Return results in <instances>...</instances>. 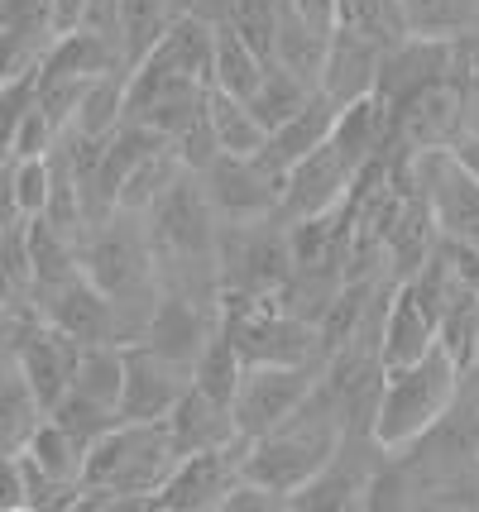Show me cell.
<instances>
[{
    "mask_svg": "<svg viewBox=\"0 0 479 512\" xmlns=\"http://www.w3.org/2000/svg\"><path fill=\"white\" fill-rule=\"evenodd\" d=\"M183 455L168 436V422H120L111 426L82 465L77 508H154V493Z\"/></svg>",
    "mask_w": 479,
    "mask_h": 512,
    "instance_id": "obj_1",
    "label": "cell"
},
{
    "mask_svg": "<svg viewBox=\"0 0 479 512\" xmlns=\"http://www.w3.org/2000/svg\"><path fill=\"white\" fill-rule=\"evenodd\" d=\"M460 383H465V369L441 345L412 364L384 369V388H379V407H374V441L388 455L422 441L446 417V407L456 402Z\"/></svg>",
    "mask_w": 479,
    "mask_h": 512,
    "instance_id": "obj_2",
    "label": "cell"
},
{
    "mask_svg": "<svg viewBox=\"0 0 479 512\" xmlns=\"http://www.w3.org/2000/svg\"><path fill=\"white\" fill-rule=\"evenodd\" d=\"M321 379V364H250L240 393L230 402V417L240 441H254L264 431H274L278 422H288L302 402L312 398V388Z\"/></svg>",
    "mask_w": 479,
    "mask_h": 512,
    "instance_id": "obj_3",
    "label": "cell"
},
{
    "mask_svg": "<svg viewBox=\"0 0 479 512\" xmlns=\"http://www.w3.org/2000/svg\"><path fill=\"white\" fill-rule=\"evenodd\" d=\"M245 479V441H230L216 450H192L183 455L173 474L154 493L159 512H221L230 489Z\"/></svg>",
    "mask_w": 479,
    "mask_h": 512,
    "instance_id": "obj_4",
    "label": "cell"
},
{
    "mask_svg": "<svg viewBox=\"0 0 479 512\" xmlns=\"http://www.w3.org/2000/svg\"><path fill=\"white\" fill-rule=\"evenodd\" d=\"M417 187L432 206V221L441 240H465L479 245V178L460 163L451 149H432V154L412 158Z\"/></svg>",
    "mask_w": 479,
    "mask_h": 512,
    "instance_id": "obj_5",
    "label": "cell"
},
{
    "mask_svg": "<svg viewBox=\"0 0 479 512\" xmlns=\"http://www.w3.org/2000/svg\"><path fill=\"white\" fill-rule=\"evenodd\" d=\"M465 130H470V91L446 77L393 111L388 144L403 154H432V149H451Z\"/></svg>",
    "mask_w": 479,
    "mask_h": 512,
    "instance_id": "obj_6",
    "label": "cell"
},
{
    "mask_svg": "<svg viewBox=\"0 0 479 512\" xmlns=\"http://www.w3.org/2000/svg\"><path fill=\"white\" fill-rule=\"evenodd\" d=\"M5 331H10V350H15L20 374L29 379V388L39 393V402L53 412V407L63 402V393L72 388L82 345H77L68 331H58L48 316H20V321H10Z\"/></svg>",
    "mask_w": 479,
    "mask_h": 512,
    "instance_id": "obj_7",
    "label": "cell"
},
{
    "mask_svg": "<svg viewBox=\"0 0 479 512\" xmlns=\"http://www.w3.org/2000/svg\"><path fill=\"white\" fill-rule=\"evenodd\" d=\"M202 187L221 225H254V221H274L278 197H283V178L274 168H264L259 158H230L221 154L202 173Z\"/></svg>",
    "mask_w": 479,
    "mask_h": 512,
    "instance_id": "obj_8",
    "label": "cell"
},
{
    "mask_svg": "<svg viewBox=\"0 0 479 512\" xmlns=\"http://www.w3.org/2000/svg\"><path fill=\"white\" fill-rule=\"evenodd\" d=\"M192 388V364L159 355L154 345L130 340L125 345V393H120V422H163L178 398Z\"/></svg>",
    "mask_w": 479,
    "mask_h": 512,
    "instance_id": "obj_9",
    "label": "cell"
},
{
    "mask_svg": "<svg viewBox=\"0 0 479 512\" xmlns=\"http://www.w3.org/2000/svg\"><path fill=\"white\" fill-rule=\"evenodd\" d=\"M355 178H360V168L326 139L321 149H312L307 158H297L288 168L283 197H278V216L283 221H307V216H321V211H336V206H345Z\"/></svg>",
    "mask_w": 479,
    "mask_h": 512,
    "instance_id": "obj_10",
    "label": "cell"
},
{
    "mask_svg": "<svg viewBox=\"0 0 479 512\" xmlns=\"http://www.w3.org/2000/svg\"><path fill=\"white\" fill-rule=\"evenodd\" d=\"M39 316H48L58 331H68L77 345H101V340H120V316L115 302L96 288L87 273H72L68 283L48 288L39 297ZM125 345V340H120Z\"/></svg>",
    "mask_w": 479,
    "mask_h": 512,
    "instance_id": "obj_11",
    "label": "cell"
},
{
    "mask_svg": "<svg viewBox=\"0 0 479 512\" xmlns=\"http://www.w3.org/2000/svg\"><path fill=\"white\" fill-rule=\"evenodd\" d=\"M446 77H451V44L408 34V39H398V44L384 53L374 96H379V101L388 106V115H393L403 101H412L417 91L436 87V82H446Z\"/></svg>",
    "mask_w": 479,
    "mask_h": 512,
    "instance_id": "obj_12",
    "label": "cell"
},
{
    "mask_svg": "<svg viewBox=\"0 0 479 512\" xmlns=\"http://www.w3.org/2000/svg\"><path fill=\"white\" fill-rule=\"evenodd\" d=\"M388 44L369 39L350 24H336L331 44H326V63H321V91L336 101V106H350L360 96H374L379 87V67H384Z\"/></svg>",
    "mask_w": 479,
    "mask_h": 512,
    "instance_id": "obj_13",
    "label": "cell"
},
{
    "mask_svg": "<svg viewBox=\"0 0 479 512\" xmlns=\"http://www.w3.org/2000/svg\"><path fill=\"white\" fill-rule=\"evenodd\" d=\"M336 111H341V106L317 87L302 111L288 115L278 130H269V144H264L254 158H259L264 168H274L278 178H288V168H293L297 158H307L312 149H321V144L331 139V130H336Z\"/></svg>",
    "mask_w": 479,
    "mask_h": 512,
    "instance_id": "obj_14",
    "label": "cell"
},
{
    "mask_svg": "<svg viewBox=\"0 0 479 512\" xmlns=\"http://www.w3.org/2000/svg\"><path fill=\"white\" fill-rule=\"evenodd\" d=\"M427 350H436V321L427 316V307L417 302V292L408 283H393L388 288V307H384V326H379V355L384 369L412 364Z\"/></svg>",
    "mask_w": 479,
    "mask_h": 512,
    "instance_id": "obj_15",
    "label": "cell"
},
{
    "mask_svg": "<svg viewBox=\"0 0 479 512\" xmlns=\"http://www.w3.org/2000/svg\"><path fill=\"white\" fill-rule=\"evenodd\" d=\"M163 422H168V436H173L178 455H192V450H216V446L240 441L230 407L226 402H216V398H206L202 388H187L183 398H178V407H173Z\"/></svg>",
    "mask_w": 479,
    "mask_h": 512,
    "instance_id": "obj_16",
    "label": "cell"
},
{
    "mask_svg": "<svg viewBox=\"0 0 479 512\" xmlns=\"http://www.w3.org/2000/svg\"><path fill=\"white\" fill-rule=\"evenodd\" d=\"M388 106L379 96H360V101H350L336 111V130H331V144L341 149L355 168H365L374 158L388 149Z\"/></svg>",
    "mask_w": 479,
    "mask_h": 512,
    "instance_id": "obj_17",
    "label": "cell"
},
{
    "mask_svg": "<svg viewBox=\"0 0 479 512\" xmlns=\"http://www.w3.org/2000/svg\"><path fill=\"white\" fill-rule=\"evenodd\" d=\"M336 29H317L312 20H302L297 10H288L278 0V44H274V63L297 72L302 82L321 87V63H326V44H331Z\"/></svg>",
    "mask_w": 479,
    "mask_h": 512,
    "instance_id": "obj_18",
    "label": "cell"
},
{
    "mask_svg": "<svg viewBox=\"0 0 479 512\" xmlns=\"http://www.w3.org/2000/svg\"><path fill=\"white\" fill-rule=\"evenodd\" d=\"M48 407L39 402V393L29 388V379L20 374V364L10 359L0 369V450H24L34 441V431L44 426Z\"/></svg>",
    "mask_w": 479,
    "mask_h": 512,
    "instance_id": "obj_19",
    "label": "cell"
},
{
    "mask_svg": "<svg viewBox=\"0 0 479 512\" xmlns=\"http://www.w3.org/2000/svg\"><path fill=\"white\" fill-rule=\"evenodd\" d=\"M206 115H211V130H216V144L221 154L230 158H254L264 144H269V130L264 120L250 111V101L230 96V91H206Z\"/></svg>",
    "mask_w": 479,
    "mask_h": 512,
    "instance_id": "obj_20",
    "label": "cell"
},
{
    "mask_svg": "<svg viewBox=\"0 0 479 512\" xmlns=\"http://www.w3.org/2000/svg\"><path fill=\"white\" fill-rule=\"evenodd\" d=\"M68 393H82V398H92V402H101V407H115V412H120V393H125V345H120V340L82 345Z\"/></svg>",
    "mask_w": 479,
    "mask_h": 512,
    "instance_id": "obj_21",
    "label": "cell"
},
{
    "mask_svg": "<svg viewBox=\"0 0 479 512\" xmlns=\"http://www.w3.org/2000/svg\"><path fill=\"white\" fill-rule=\"evenodd\" d=\"M183 10L173 0H120V53H125V72L144 63L154 44L168 34V24Z\"/></svg>",
    "mask_w": 479,
    "mask_h": 512,
    "instance_id": "obj_22",
    "label": "cell"
},
{
    "mask_svg": "<svg viewBox=\"0 0 479 512\" xmlns=\"http://www.w3.org/2000/svg\"><path fill=\"white\" fill-rule=\"evenodd\" d=\"M264 72L269 63L254 53L226 20L216 24V63H211V87L216 91H230V96H240V101H250L254 87L264 82Z\"/></svg>",
    "mask_w": 479,
    "mask_h": 512,
    "instance_id": "obj_23",
    "label": "cell"
},
{
    "mask_svg": "<svg viewBox=\"0 0 479 512\" xmlns=\"http://www.w3.org/2000/svg\"><path fill=\"white\" fill-rule=\"evenodd\" d=\"M245 355L235 350V340L226 335V326H216V335L202 345V355L192 359V388H202L206 398L216 402H235V393H240V379H245Z\"/></svg>",
    "mask_w": 479,
    "mask_h": 512,
    "instance_id": "obj_24",
    "label": "cell"
},
{
    "mask_svg": "<svg viewBox=\"0 0 479 512\" xmlns=\"http://www.w3.org/2000/svg\"><path fill=\"white\" fill-rule=\"evenodd\" d=\"M125 120V72H106V77H92L82 101H77V115L63 134H82V139H106L111 130H120Z\"/></svg>",
    "mask_w": 479,
    "mask_h": 512,
    "instance_id": "obj_25",
    "label": "cell"
},
{
    "mask_svg": "<svg viewBox=\"0 0 479 512\" xmlns=\"http://www.w3.org/2000/svg\"><path fill=\"white\" fill-rule=\"evenodd\" d=\"M403 20H408V34H417V39L456 44L475 29L479 0H403Z\"/></svg>",
    "mask_w": 479,
    "mask_h": 512,
    "instance_id": "obj_26",
    "label": "cell"
},
{
    "mask_svg": "<svg viewBox=\"0 0 479 512\" xmlns=\"http://www.w3.org/2000/svg\"><path fill=\"white\" fill-rule=\"evenodd\" d=\"M87 441H77L68 426H58L53 417H44V426L34 431V441L24 446V455L34 460V465L53 474V479H63V484H82V465H87Z\"/></svg>",
    "mask_w": 479,
    "mask_h": 512,
    "instance_id": "obj_27",
    "label": "cell"
},
{
    "mask_svg": "<svg viewBox=\"0 0 479 512\" xmlns=\"http://www.w3.org/2000/svg\"><path fill=\"white\" fill-rule=\"evenodd\" d=\"M312 82H302L297 72H288V67H278L269 63V72H264V82L254 87L250 96V111L264 120V130H278L288 115H297L307 101H312Z\"/></svg>",
    "mask_w": 479,
    "mask_h": 512,
    "instance_id": "obj_28",
    "label": "cell"
},
{
    "mask_svg": "<svg viewBox=\"0 0 479 512\" xmlns=\"http://www.w3.org/2000/svg\"><path fill=\"white\" fill-rule=\"evenodd\" d=\"M341 24L360 29L379 44H398L408 39V20H403V0H341Z\"/></svg>",
    "mask_w": 479,
    "mask_h": 512,
    "instance_id": "obj_29",
    "label": "cell"
},
{
    "mask_svg": "<svg viewBox=\"0 0 479 512\" xmlns=\"http://www.w3.org/2000/svg\"><path fill=\"white\" fill-rule=\"evenodd\" d=\"M226 24L245 39V44L264 58V63H274V44H278V0H235L230 5Z\"/></svg>",
    "mask_w": 479,
    "mask_h": 512,
    "instance_id": "obj_30",
    "label": "cell"
},
{
    "mask_svg": "<svg viewBox=\"0 0 479 512\" xmlns=\"http://www.w3.org/2000/svg\"><path fill=\"white\" fill-rule=\"evenodd\" d=\"M53 197V154L39 158H15V201H20V216L34 221L48 211Z\"/></svg>",
    "mask_w": 479,
    "mask_h": 512,
    "instance_id": "obj_31",
    "label": "cell"
},
{
    "mask_svg": "<svg viewBox=\"0 0 479 512\" xmlns=\"http://www.w3.org/2000/svg\"><path fill=\"white\" fill-rule=\"evenodd\" d=\"M288 10H297L302 20H312L317 29H336L341 24V0H283Z\"/></svg>",
    "mask_w": 479,
    "mask_h": 512,
    "instance_id": "obj_32",
    "label": "cell"
},
{
    "mask_svg": "<svg viewBox=\"0 0 479 512\" xmlns=\"http://www.w3.org/2000/svg\"><path fill=\"white\" fill-rule=\"evenodd\" d=\"M451 154H456L460 163H465V168H470V173L479 178V130H465V134H460L456 144H451Z\"/></svg>",
    "mask_w": 479,
    "mask_h": 512,
    "instance_id": "obj_33",
    "label": "cell"
},
{
    "mask_svg": "<svg viewBox=\"0 0 479 512\" xmlns=\"http://www.w3.org/2000/svg\"><path fill=\"white\" fill-rule=\"evenodd\" d=\"M230 5L235 0H183V10H192V15H202V20H211V24H221L230 15Z\"/></svg>",
    "mask_w": 479,
    "mask_h": 512,
    "instance_id": "obj_34",
    "label": "cell"
},
{
    "mask_svg": "<svg viewBox=\"0 0 479 512\" xmlns=\"http://www.w3.org/2000/svg\"><path fill=\"white\" fill-rule=\"evenodd\" d=\"M470 34H479V20H475V29H470Z\"/></svg>",
    "mask_w": 479,
    "mask_h": 512,
    "instance_id": "obj_35",
    "label": "cell"
}]
</instances>
